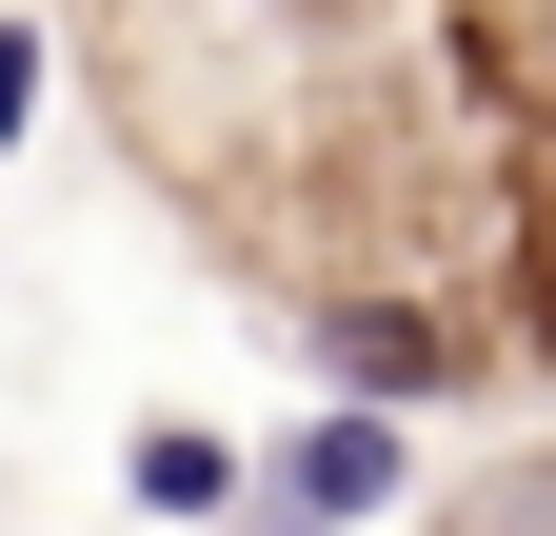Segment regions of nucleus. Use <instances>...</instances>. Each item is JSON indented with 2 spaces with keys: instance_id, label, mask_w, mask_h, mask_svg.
Listing matches in <instances>:
<instances>
[{
  "instance_id": "1",
  "label": "nucleus",
  "mask_w": 556,
  "mask_h": 536,
  "mask_svg": "<svg viewBox=\"0 0 556 536\" xmlns=\"http://www.w3.org/2000/svg\"><path fill=\"white\" fill-rule=\"evenodd\" d=\"M258 457H278V477L239 497V536H358V516H397V477H417V418L318 378V418H299V437H258Z\"/></svg>"
},
{
  "instance_id": "2",
  "label": "nucleus",
  "mask_w": 556,
  "mask_h": 536,
  "mask_svg": "<svg viewBox=\"0 0 556 536\" xmlns=\"http://www.w3.org/2000/svg\"><path fill=\"white\" fill-rule=\"evenodd\" d=\"M299 358H318L338 397H397V418H417V397H457V378H477V339H457L438 298H299Z\"/></svg>"
},
{
  "instance_id": "3",
  "label": "nucleus",
  "mask_w": 556,
  "mask_h": 536,
  "mask_svg": "<svg viewBox=\"0 0 556 536\" xmlns=\"http://www.w3.org/2000/svg\"><path fill=\"white\" fill-rule=\"evenodd\" d=\"M119 497L160 516V536H239V497H258V437H219V418H139V437H119Z\"/></svg>"
},
{
  "instance_id": "4",
  "label": "nucleus",
  "mask_w": 556,
  "mask_h": 536,
  "mask_svg": "<svg viewBox=\"0 0 556 536\" xmlns=\"http://www.w3.org/2000/svg\"><path fill=\"white\" fill-rule=\"evenodd\" d=\"M40 140V21H0V159Z\"/></svg>"
},
{
  "instance_id": "5",
  "label": "nucleus",
  "mask_w": 556,
  "mask_h": 536,
  "mask_svg": "<svg viewBox=\"0 0 556 536\" xmlns=\"http://www.w3.org/2000/svg\"><path fill=\"white\" fill-rule=\"evenodd\" d=\"M438 536H517V516H438Z\"/></svg>"
}]
</instances>
